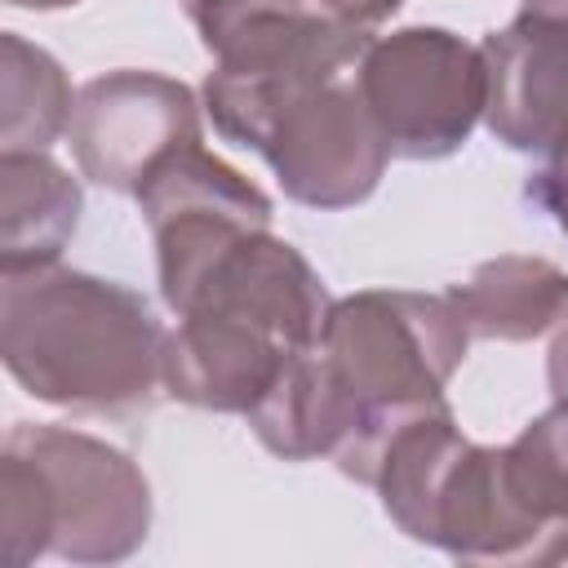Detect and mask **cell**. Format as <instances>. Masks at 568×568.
<instances>
[{
  "mask_svg": "<svg viewBox=\"0 0 568 568\" xmlns=\"http://www.w3.org/2000/svg\"><path fill=\"white\" fill-rule=\"evenodd\" d=\"M324 13H333L337 22H346V27H359V31H377L382 22H390L395 13H399V4L404 0H315Z\"/></svg>",
  "mask_w": 568,
  "mask_h": 568,
  "instance_id": "cell-16",
  "label": "cell"
},
{
  "mask_svg": "<svg viewBox=\"0 0 568 568\" xmlns=\"http://www.w3.org/2000/svg\"><path fill=\"white\" fill-rule=\"evenodd\" d=\"M248 426L257 444L280 462H315V457H337V448L355 435L359 417L315 342L288 355L271 390L248 408Z\"/></svg>",
  "mask_w": 568,
  "mask_h": 568,
  "instance_id": "cell-10",
  "label": "cell"
},
{
  "mask_svg": "<svg viewBox=\"0 0 568 568\" xmlns=\"http://www.w3.org/2000/svg\"><path fill=\"white\" fill-rule=\"evenodd\" d=\"M84 191L44 151H0V266L27 271L62 257L80 231Z\"/></svg>",
  "mask_w": 568,
  "mask_h": 568,
  "instance_id": "cell-12",
  "label": "cell"
},
{
  "mask_svg": "<svg viewBox=\"0 0 568 568\" xmlns=\"http://www.w3.org/2000/svg\"><path fill=\"white\" fill-rule=\"evenodd\" d=\"M262 160L293 204L337 213L364 204L386 178L390 146L368 115L355 71L306 89L271 129Z\"/></svg>",
  "mask_w": 568,
  "mask_h": 568,
  "instance_id": "cell-7",
  "label": "cell"
},
{
  "mask_svg": "<svg viewBox=\"0 0 568 568\" xmlns=\"http://www.w3.org/2000/svg\"><path fill=\"white\" fill-rule=\"evenodd\" d=\"M355 84L399 160L457 155L488 106L484 49L448 27H399L373 36L355 62Z\"/></svg>",
  "mask_w": 568,
  "mask_h": 568,
  "instance_id": "cell-5",
  "label": "cell"
},
{
  "mask_svg": "<svg viewBox=\"0 0 568 568\" xmlns=\"http://www.w3.org/2000/svg\"><path fill=\"white\" fill-rule=\"evenodd\" d=\"M200 98L164 71H106L80 84L71 111V155L93 186L138 195L182 146L200 142Z\"/></svg>",
  "mask_w": 568,
  "mask_h": 568,
  "instance_id": "cell-6",
  "label": "cell"
},
{
  "mask_svg": "<svg viewBox=\"0 0 568 568\" xmlns=\"http://www.w3.org/2000/svg\"><path fill=\"white\" fill-rule=\"evenodd\" d=\"M169 328L142 293L62 262L4 271L0 359L40 404L89 417H138L160 390Z\"/></svg>",
  "mask_w": 568,
  "mask_h": 568,
  "instance_id": "cell-1",
  "label": "cell"
},
{
  "mask_svg": "<svg viewBox=\"0 0 568 568\" xmlns=\"http://www.w3.org/2000/svg\"><path fill=\"white\" fill-rule=\"evenodd\" d=\"M75 93L62 62L18 31L0 36V151H49L71 129Z\"/></svg>",
  "mask_w": 568,
  "mask_h": 568,
  "instance_id": "cell-13",
  "label": "cell"
},
{
  "mask_svg": "<svg viewBox=\"0 0 568 568\" xmlns=\"http://www.w3.org/2000/svg\"><path fill=\"white\" fill-rule=\"evenodd\" d=\"M288 355H297V346H288L262 320L200 306L178 315V328H169L160 377L164 395L178 404L248 417V408L271 390Z\"/></svg>",
  "mask_w": 568,
  "mask_h": 568,
  "instance_id": "cell-9",
  "label": "cell"
},
{
  "mask_svg": "<svg viewBox=\"0 0 568 568\" xmlns=\"http://www.w3.org/2000/svg\"><path fill=\"white\" fill-rule=\"evenodd\" d=\"M501 475L532 519L568 524V404L555 399L510 444H501Z\"/></svg>",
  "mask_w": 568,
  "mask_h": 568,
  "instance_id": "cell-14",
  "label": "cell"
},
{
  "mask_svg": "<svg viewBox=\"0 0 568 568\" xmlns=\"http://www.w3.org/2000/svg\"><path fill=\"white\" fill-rule=\"evenodd\" d=\"M466 351L470 328L453 297L413 288H359L351 297H333L320 333V355L328 359L359 426L373 413L439 399Z\"/></svg>",
  "mask_w": 568,
  "mask_h": 568,
  "instance_id": "cell-4",
  "label": "cell"
},
{
  "mask_svg": "<svg viewBox=\"0 0 568 568\" xmlns=\"http://www.w3.org/2000/svg\"><path fill=\"white\" fill-rule=\"evenodd\" d=\"M524 13H550V18H568V0H524Z\"/></svg>",
  "mask_w": 568,
  "mask_h": 568,
  "instance_id": "cell-18",
  "label": "cell"
},
{
  "mask_svg": "<svg viewBox=\"0 0 568 568\" xmlns=\"http://www.w3.org/2000/svg\"><path fill=\"white\" fill-rule=\"evenodd\" d=\"M151 537L142 466L75 426L18 422L0 448V550L9 568L44 555L62 564H120Z\"/></svg>",
  "mask_w": 568,
  "mask_h": 568,
  "instance_id": "cell-2",
  "label": "cell"
},
{
  "mask_svg": "<svg viewBox=\"0 0 568 568\" xmlns=\"http://www.w3.org/2000/svg\"><path fill=\"white\" fill-rule=\"evenodd\" d=\"M222 4H231V0H182V9H186L191 22H195L200 13H209V9H222Z\"/></svg>",
  "mask_w": 568,
  "mask_h": 568,
  "instance_id": "cell-20",
  "label": "cell"
},
{
  "mask_svg": "<svg viewBox=\"0 0 568 568\" xmlns=\"http://www.w3.org/2000/svg\"><path fill=\"white\" fill-rule=\"evenodd\" d=\"M546 386L559 404H568V320L555 328L550 351H546Z\"/></svg>",
  "mask_w": 568,
  "mask_h": 568,
  "instance_id": "cell-17",
  "label": "cell"
},
{
  "mask_svg": "<svg viewBox=\"0 0 568 568\" xmlns=\"http://www.w3.org/2000/svg\"><path fill=\"white\" fill-rule=\"evenodd\" d=\"M195 31L213 53L200 102L226 142L257 155L275 120L306 89L355 71L373 40L324 13L315 0H231L200 13Z\"/></svg>",
  "mask_w": 568,
  "mask_h": 568,
  "instance_id": "cell-3",
  "label": "cell"
},
{
  "mask_svg": "<svg viewBox=\"0 0 568 568\" xmlns=\"http://www.w3.org/2000/svg\"><path fill=\"white\" fill-rule=\"evenodd\" d=\"M524 200L546 213L564 235H568V155L559 160H541L528 178H524Z\"/></svg>",
  "mask_w": 568,
  "mask_h": 568,
  "instance_id": "cell-15",
  "label": "cell"
},
{
  "mask_svg": "<svg viewBox=\"0 0 568 568\" xmlns=\"http://www.w3.org/2000/svg\"><path fill=\"white\" fill-rule=\"evenodd\" d=\"M488 133L519 155H568V18L524 13L484 36Z\"/></svg>",
  "mask_w": 568,
  "mask_h": 568,
  "instance_id": "cell-8",
  "label": "cell"
},
{
  "mask_svg": "<svg viewBox=\"0 0 568 568\" xmlns=\"http://www.w3.org/2000/svg\"><path fill=\"white\" fill-rule=\"evenodd\" d=\"M13 9H36V13H53V9H71L80 0H9Z\"/></svg>",
  "mask_w": 568,
  "mask_h": 568,
  "instance_id": "cell-19",
  "label": "cell"
},
{
  "mask_svg": "<svg viewBox=\"0 0 568 568\" xmlns=\"http://www.w3.org/2000/svg\"><path fill=\"white\" fill-rule=\"evenodd\" d=\"M470 337L532 342L568 320V271L532 253H497L448 288Z\"/></svg>",
  "mask_w": 568,
  "mask_h": 568,
  "instance_id": "cell-11",
  "label": "cell"
}]
</instances>
